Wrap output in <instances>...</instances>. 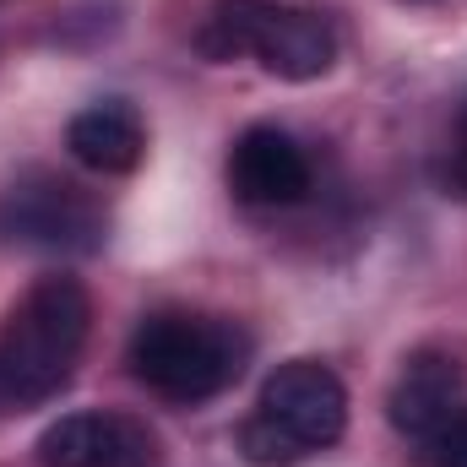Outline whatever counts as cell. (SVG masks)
Listing matches in <instances>:
<instances>
[{
	"mask_svg": "<svg viewBox=\"0 0 467 467\" xmlns=\"http://www.w3.org/2000/svg\"><path fill=\"white\" fill-rule=\"evenodd\" d=\"M348 430V391L321 358H288L266 375L255 413L239 424V451L250 467H299L337 446Z\"/></svg>",
	"mask_w": 467,
	"mask_h": 467,
	"instance_id": "obj_3",
	"label": "cell"
},
{
	"mask_svg": "<svg viewBox=\"0 0 467 467\" xmlns=\"http://www.w3.org/2000/svg\"><path fill=\"white\" fill-rule=\"evenodd\" d=\"M66 147L93 174H130L147 152V125L125 99H104V104H88L66 125Z\"/></svg>",
	"mask_w": 467,
	"mask_h": 467,
	"instance_id": "obj_9",
	"label": "cell"
},
{
	"mask_svg": "<svg viewBox=\"0 0 467 467\" xmlns=\"http://www.w3.org/2000/svg\"><path fill=\"white\" fill-rule=\"evenodd\" d=\"M229 191L244 207H294L310 196V158L277 125H250L229 147Z\"/></svg>",
	"mask_w": 467,
	"mask_h": 467,
	"instance_id": "obj_8",
	"label": "cell"
},
{
	"mask_svg": "<svg viewBox=\"0 0 467 467\" xmlns=\"http://www.w3.org/2000/svg\"><path fill=\"white\" fill-rule=\"evenodd\" d=\"M38 467H158V430L136 413H66L33 446Z\"/></svg>",
	"mask_w": 467,
	"mask_h": 467,
	"instance_id": "obj_6",
	"label": "cell"
},
{
	"mask_svg": "<svg viewBox=\"0 0 467 467\" xmlns=\"http://www.w3.org/2000/svg\"><path fill=\"white\" fill-rule=\"evenodd\" d=\"M88 327H93L88 288L66 272L38 277L0 327V402L5 408L49 402L88 348Z\"/></svg>",
	"mask_w": 467,
	"mask_h": 467,
	"instance_id": "obj_1",
	"label": "cell"
},
{
	"mask_svg": "<svg viewBox=\"0 0 467 467\" xmlns=\"http://www.w3.org/2000/svg\"><path fill=\"white\" fill-rule=\"evenodd\" d=\"M0 239L55 255H93L109 239V213L93 191L60 174H22L0 196Z\"/></svg>",
	"mask_w": 467,
	"mask_h": 467,
	"instance_id": "obj_5",
	"label": "cell"
},
{
	"mask_svg": "<svg viewBox=\"0 0 467 467\" xmlns=\"http://www.w3.org/2000/svg\"><path fill=\"white\" fill-rule=\"evenodd\" d=\"M430 457H435V467H467V413L430 446Z\"/></svg>",
	"mask_w": 467,
	"mask_h": 467,
	"instance_id": "obj_11",
	"label": "cell"
},
{
	"mask_svg": "<svg viewBox=\"0 0 467 467\" xmlns=\"http://www.w3.org/2000/svg\"><path fill=\"white\" fill-rule=\"evenodd\" d=\"M130 375L163 402H207L223 397L250 364V337L229 316L207 310H152L130 332Z\"/></svg>",
	"mask_w": 467,
	"mask_h": 467,
	"instance_id": "obj_2",
	"label": "cell"
},
{
	"mask_svg": "<svg viewBox=\"0 0 467 467\" xmlns=\"http://www.w3.org/2000/svg\"><path fill=\"white\" fill-rule=\"evenodd\" d=\"M386 413H391V430H397V435H408V441H419V446H435V441L467 413L462 364L446 348L408 353L402 369H397V380H391Z\"/></svg>",
	"mask_w": 467,
	"mask_h": 467,
	"instance_id": "obj_7",
	"label": "cell"
},
{
	"mask_svg": "<svg viewBox=\"0 0 467 467\" xmlns=\"http://www.w3.org/2000/svg\"><path fill=\"white\" fill-rule=\"evenodd\" d=\"M446 191L467 202V104L457 115V130H451V152H446Z\"/></svg>",
	"mask_w": 467,
	"mask_h": 467,
	"instance_id": "obj_10",
	"label": "cell"
},
{
	"mask_svg": "<svg viewBox=\"0 0 467 467\" xmlns=\"http://www.w3.org/2000/svg\"><path fill=\"white\" fill-rule=\"evenodd\" d=\"M196 49L207 60L250 55L266 77L283 82H316L337 66V33L321 11L283 5V0H218L196 33Z\"/></svg>",
	"mask_w": 467,
	"mask_h": 467,
	"instance_id": "obj_4",
	"label": "cell"
}]
</instances>
